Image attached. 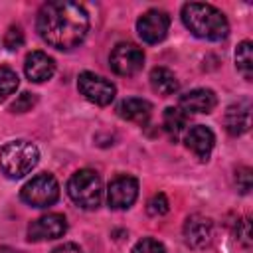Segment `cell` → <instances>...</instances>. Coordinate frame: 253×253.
<instances>
[{"label":"cell","mask_w":253,"mask_h":253,"mask_svg":"<svg viewBox=\"0 0 253 253\" xmlns=\"http://www.w3.org/2000/svg\"><path fill=\"white\" fill-rule=\"evenodd\" d=\"M162 125L166 128V132L170 134V138L176 140L182 134V130L186 128V125H188V115L184 111L176 109V107H168L164 111V115H162Z\"/></svg>","instance_id":"18"},{"label":"cell","mask_w":253,"mask_h":253,"mask_svg":"<svg viewBox=\"0 0 253 253\" xmlns=\"http://www.w3.org/2000/svg\"><path fill=\"white\" fill-rule=\"evenodd\" d=\"M150 85L158 95H172L178 91V79L168 67H154L150 71Z\"/></svg>","instance_id":"17"},{"label":"cell","mask_w":253,"mask_h":253,"mask_svg":"<svg viewBox=\"0 0 253 253\" xmlns=\"http://www.w3.org/2000/svg\"><path fill=\"white\" fill-rule=\"evenodd\" d=\"M170 28V16L164 10L152 8L148 12H144L138 20H136V32L140 36L142 42L146 43H158L166 38Z\"/></svg>","instance_id":"8"},{"label":"cell","mask_w":253,"mask_h":253,"mask_svg":"<svg viewBox=\"0 0 253 253\" xmlns=\"http://www.w3.org/2000/svg\"><path fill=\"white\" fill-rule=\"evenodd\" d=\"M40 160V150L30 140H10L0 148V170L8 178H22Z\"/></svg>","instance_id":"3"},{"label":"cell","mask_w":253,"mask_h":253,"mask_svg":"<svg viewBox=\"0 0 253 253\" xmlns=\"http://www.w3.org/2000/svg\"><path fill=\"white\" fill-rule=\"evenodd\" d=\"M235 67L237 71L251 81L253 79V43L251 42H241L235 49Z\"/></svg>","instance_id":"19"},{"label":"cell","mask_w":253,"mask_h":253,"mask_svg":"<svg viewBox=\"0 0 253 253\" xmlns=\"http://www.w3.org/2000/svg\"><path fill=\"white\" fill-rule=\"evenodd\" d=\"M109 63H111V69L117 75L130 77V75H134V73H138L142 69V65H144V51L136 43H130V42L117 43L113 47V51H111Z\"/></svg>","instance_id":"6"},{"label":"cell","mask_w":253,"mask_h":253,"mask_svg":"<svg viewBox=\"0 0 253 253\" xmlns=\"http://www.w3.org/2000/svg\"><path fill=\"white\" fill-rule=\"evenodd\" d=\"M22 43H24V32H22V28L20 26H10L8 32H6V36H4V47L10 49V51H14V49L22 47Z\"/></svg>","instance_id":"23"},{"label":"cell","mask_w":253,"mask_h":253,"mask_svg":"<svg viewBox=\"0 0 253 253\" xmlns=\"http://www.w3.org/2000/svg\"><path fill=\"white\" fill-rule=\"evenodd\" d=\"M24 71H26V77L32 83H43L53 75L55 61H53V57H49L43 51H32V53L26 55Z\"/></svg>","instance_id":"13"},{"label":"cell","mask_w":253,"mask_h":253,"mask_svg":"<svg viewBox=\"0 0 253 253\" xmlns=\"http://www.w3.org/2000/svg\"><path fill=\"white\" fill-rule=\"evenodd\" d=\"M0 253H22V251H18V249H14V247H8V245H2V247H0Z\"/></svg>","instance_id":"28"},{"label":"cell","mask_w":253,"mask_h":253,"mask_svg":"<svg viewBox=\"0 0 253 253\" xmlns=\"http://www.w3.org/2000/svg\"><path fill=\"white\" fill-rule=\"evenodd\" d=\"M213 235V225L208 217L204 215H192L184 223V239L190 247L194 249H204L211 243Z\"/></svg>","instance_id":"11"},{"label":"cell","mask_w":253,"mask_h":253,"mask_svg":"<svg viewBox=\"0 0 253 253\" xmlns=\"http://www.w3.org/2000/svg\"><path fill=\"white\" fill-rule=\"evenodd\" d=\"M67 194L73 200V204H77L83 210L99 208L103 198V184L99 174L89 168L77 170L67 182Z\"/></svg>","instance_id":"4"},{"label":"cell","mask_w":253,"mask_h":253,"mask_svg":"<svg viewBox=\"0 0 253 253\" xmlns=\"http://www.w3.org/2000/svg\"><path fill=\"white\" fill-rule=\"evenodd\" d=\"M18 73L6 65L0 67V101H4L8 95H12L16 89H18Z\"/></svg>","instance_id":"20"},{"label":"cell","mask_w":253,"mask_h":253,"mask_svg":"<svg viewBox=\"0 0 253 253\" xmlns=\"http://www.w3.org/2000/svg\"><path fill=\"white\" fill-rule=\"evenodd\" d=\"M168 210H170V206H168V200H166L164 194H154V196L148 200V204H146V211H148L150 215H154V217L168 213Z\"/></svg>","instance_id":"22"},{"label":"cell","mask_w":253,"mask_h":253,"mask_svg":"<svg viewBox=\"0 0 253 253\" xmlns=\"http://www.w3.org/2000/svg\"><path fill=\"white\" fill-rule=\"evenodd\" d=\"M20 198L32 208L53 206L59 198V184L51 174H38L20 190Z\"/></svg>","instance_id":"5"},{"label":"cell","mask_w":253,"mask_h":253,"mask_svg":"<svg viewBox=\"0 0 253 253\" xmlns=\"http://www.w3.org/2000/svg\"><path fill=\"white\" fill-rule=\"evenodd\" d=\"M77 87H79L81 95H83L87 101H91V103H95V105H99V107L109 105V103L115 99V93H117L115 85H113L109 79H105V77H101V75H95V73H91V71H83V73L79 75Z\"/></svg>","instance_id":"7"},{"label":"cell","mask_w":253,"mask_h":253,"mask_svg":"<svg viewBox=\"0 0 253 253\" xmlns=\"http://www.w3.org/2000/svg\"><path fill=\"white\" fill-rule=\"evenodd\" d=\"M130 253H166V247L152 237H142L140 241H136V245L132 247Z\"/></svg>","instance_id":"21"},{"label":"cell","mask_w":253,"mask_h":253,"mask_svg":"<svg viewBox=\"0 0 253 253\" xmlns=\"http://www.w3.org/2000/svg\"><path fill=\"white\" fill-rule=\"evenodd\" d=\"M51 253H83L75 243H63V245H59V247H55Z\"/></svg>","instance_id":"27"},{"label":"cell","mask_w":253,"mask_h":253,"mask_svg":"<svg viewBox=\"0 0 253 253\" xmlns=\"http://www.w3.org/2000/svg\"><path fill=\"white\" fill-rule=\"evenodd\" d=\"M235 182H237L239 192H241V194H247V192L251 190V168H247V166L237 168V172H235Z\"/></svg>","instance_id":"26"},{"label":"cell","mask_w":253,"mask_h":253,"mask_svg":"<svg viewBox=\"0 0 253 253\" xmlns=\"http://www.w3.org/2000/svg\"><path fill=\"white\" fill-rule=\"evenodd\" d=\"M117 113L121 119L125 121H132V123H146L150 119V113H152V105L146 101V99H136V97H128L125 101L119 103L117 107Z\"/></svg>","instance_id":"16"},{"label":"cell","mask_w":253,"mask_h":253,"mask_svg":"<svg viewBox=\"0 0 253 253\" xmlns=\"http://www.w3.org/2000/svg\"><path fill=\"white\" fill-rule=\"evenodd\" d=\"M136 196H138V182H136V178L126 176V174L113 178L109 184V190H107V200L113 210L130 208L134 204Z\"/></svg>","instance_id":"9"},{"label":"cell","mask_w":253,"mask_h":253,"mask_svg":"<svg viewBox=\"0 0 253 253\" xmlns=\"http://www.w3.org/2000/svg\"><path fill=\"white\" fill-rule=\"evenodd\" d=\"M34 105H36V95L26 91V93L18 95V99L10 105V111H12V113H26V111H30Z\"/></svg>","instance_id":"24"},{"label":"cell","mask_w":253,"mask_h":253,"mask_svg":"<svg viewBox=\"0 0 253 253\" xmlns=\"http://www.w3.org/2000/svg\"><path fill=\"white\" fill-rule=\"evenodd\" d=\"M38 34L40 38L61 51L77 47L89 32L87 10L77 2L55 0L45 2L38 12Z\"/></svg>","instance_id":"1"},{"label":"cell","mask_w":253,"mask_h":253,"mask_svg":"<svg viewBox=\"0 0 253 253\" xmlns=\"http://www.w3.org/2000/svg\"><path fill=\"white\" fill-rule=\"evenodd\" d=\"M215 105H217V97L211 89H192L186 95H182L178 101V109L184 111L186 115L190 113L208 115L215 109Z\"/></svg>","instance_id":"12"},{"label":"cell","mask_w":253,"mask_h":253,"mask_svg":"<svg viewBox=\"0 0 253 253\" xmlns=\"http://www.w3.org/2000/svg\"><path fill=\"white\" fill-rule=\"evenodd\" d=\"M235 233H237V239H239V243H241V245L251 247L253 237H251V221H249V217H243V219H239V221H237Z\"/></svg>","instance_id":"25"},{"label":"cell","mask_w":253,"mask_h":253,"mask_svg":"<svg viewBox=\"0 0 253 253\" xmlns=\"http://www.w3.org/2000/svg\"><path fill=\"white\" fill-rule=\"evenodd\" d=\"M65 231H67V221L61 213H45L28 225V239L30 241L57 239Z\"/></svg>","instance_id":"10"},{"label":"cell","mask_w":253,"mask_h":253,"mask_svg":"<svg viewBox=\"0 0 253 253\" xmlns=\"http://www.w3.org/2000/svg\"><path fill=\"white\" fill-rule=\"evenodd\" d=\"M249 125H251V111H249L247 101H241L237 105L227 107V111H225V128H227L229 134L239 136V134L249 130Z\"/></svg>","instance_id":"15"},{"label":"cell","mask_w":253,"mask_h":253,"mask_svg":"<svg viewBox=\"0 0 253 253\" xmlns=\"http://www.w3.org/2000/svg\"><path fill=\"white\" fill-rule=\"evenodd\" d=\"M184 142L186 146L200 158V160H208L211 150H213V144H215V136L213 132L204 126V125H196L192 128H188L186 136H184Z\"/></svg>","instance_id":"14"},{"label":"cell","mask_w":253,"mask_h":253,"mask_svg":"<svg viewBox=\"0 0 253 253\" xmlns=\"http://www.w3.org/2000/svg\"><path fill=\"white\" fill-rule=\"evenodd\" d=\"M182 22L196 38H202V40L219 42V40H225L229 34V24L225 14L211 4H202V2L184 4Z\"/></svg>","instance_id":"2"}]
</instances>
